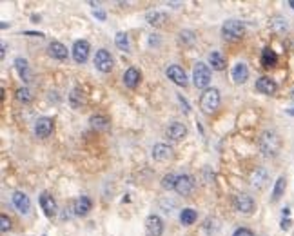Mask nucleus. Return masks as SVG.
Returning <instances> with one entry per match:
<instances>
[{
    "label": "nucleus",
    "mask_w": 294,
    "mask_h": 236,
    "mask_svg": "<svg viewBox=\"0 0 294 236\" xmlns=\"http://www.w3.org/2000/svg\"><path fill=\"white\" fill-rule=\"evenodd\" d=\"M258 147L262 155L267 156V158H273L282 149V138L276 131H264L258 138Z\"/></svg>",
    "instance_id": "nucleus-1"
},
{
    "label": "nucleus",
    "mask_w": 294,
    "mask_h": 236,
    "mask_svg": "<svg viewBox=\"0 0 294 236\" xmlns=\"http://www.w3.org/2000/svg\"><path fill=\"white\" fill-rule=\"evenodd\" d=\"M220 107V91L216 87H209L205 89L200 96V109L204 111L205 115H213Z\"/></svg>",
    "instance_id": "nucleus-2"
},
{
    "label": "nucleus",
    "mask_w": 294,
    "mask_h": 236,
    "mask_svg": "<svg viewBox=\"0 0 294 236\" xmlns=\"http://www.w3.org/2000/svg\"><path fill=\"white\" fill-rule=\"evenodd\" d=\"M245 35V24L240 20H227L224 22V25H222V36H224L225 40H240L242 36Z\"/></svg>",
    "instance_id": "nucleus-3"
},
{
    "label": "nucleus",
    "mask_w": 294,
    "mask_h": 236,
    "mask_svg": "<svg viewBox=\"0 0 294 236\" xmlns=\"http://www.w3.org/2000/svg\"><path fill=\"white\" fill-rule=\"evenodd\" d=\"M193 82L198 89H209L211 84V65L204 64V62H198L195 64V69H193Z\"/></svg>",
    "instance_id": "nucleus-4"
},
{
    "label": "nucleus",
    "mask_w": 294,
    "mask_h": 236,
    "mask_svg": "<svg viewBox=\"0 0 294 236\" xmlns=\"http://www.w3.org/2000/svg\"><path fill=\"white\" fill-rule=\"evenodd\" d=\"M113 65H115V60H113V56L107 49H98L95 55V67L100 71V73H111L113 69Z\"/></svg>",
    "instance_id": "nucleus-5"
},
{
    "label": "nucleus",
    "mask_w": 294,
    "mask_h": 236,
    "mask_svg": "<svg viewBox=\"0 0 294 236\" xmlns=\"http://www.w3.org/2000/svg\"><path fill=\"white\" fill-rule=\"evenodd\" d=\"M195 187H196V182L191 175H180L178 178H176L175 191L178 193L180 196H189L191 193L195 191Z\"/></svg>",
    "instance_id": "nucleus-6"
},
{
    "label": "nucleus",
    "mask_w": 294,
    "mask_h": 236,
    "mask_svg": "<svg viewBox=\"0 0 294 236\" xmlns=\"http://www.w3.org/2000/svg\"><path fill=\"white\" fill-rule=\"evenodd\" d=\"M89 51H91L89 42L87 40H76L75 44H73L71 53H73V58H75L76 64H85L87 58H89Z\"/></svg>",
    "instance_id": "nucleus-7"
},
{
    "label": "nucleus",
    "mask_w": 294,
    "mask_h": 236,
    "mask_svg": "<svg viewBox=\"0 0 294 236\" xmlns=\"http://www.w3.org/2000/svg\"><path fill=\"white\" fill-rule=\"evenodd\" d=\"M145 233H147V236L164 235V222L158 215H149L145 218Z\"/></svg>",
    "instance_id": "nucleus-8"
},
{
    "label": "nucleus",
    "mask_w": 294,
    "mask_h": 236,
    "mask_svg": "<svg viewBox=\"0 0 294 236\" xmlns=\"http://www.w3.org/2000/svg\"><path fill=\"white\" fill-rule=\"evenodd\" d=\"M165 75H167V78H169L171 82H175L176 86L187 87V75H185V71L182 69L180 65H176V64L169 65V67L165 69Z\"/></svg>",
    "instance_id": "nucleus-9"
},
{
    "label": "nucleus",
    "mask_w": 294,
    "mask_h": 236,
    "mask_svg": "<svg viewBox=\"0 0 294 236\" xmlns=\"http://www.w3.org/2000/svg\"><path fill=\"white\" fill-rule=\"evenodd\" d=\"M53 129H55V122L49 116H42L35 122V135L38 138H47L53 133Z\"/></svg>",
    "instance_id": "nucleus-10"
},
{
    "label": "nucleus",
    "mask_w": 294,
    "mask_h": 236,
    "mask_svg": "<svg viewBox=\"0 0 294 236\" xmlns=\"http://www.w3.org/2000/svg\"><path fill=\"white\" fill-rule=\"evenodd\" d=\"M255 200H253V196L249 195H238L235 196V209L238 213H244V215H251V213L255 211Z\"/></svg>",
    "instance_id": "nucleus-11"
},
{
    "label": "nucleus",
    "mask_w": 294,
    "mask_h": 236,
    "mask_svg": "<svg viewBox=\"0 0 294 236\" xmlns=\"http://www.w3.org/2000/svg\"><path fill=\"white\" fill-rule=\"evenodd\" d=\"M13 206H15V209L20 213V215H27V213L31 211V200L29 196L25 195V193L22 191H15L13 193Z\"/></svg>",
    "instance_id": "nucleus-12"
},
{
    "label": "nucleus",
    "mask_w": 294,
    "mask_h": 236,
    "mask_svg": "<svg viewBox=\"0 0 294 236\" xmlns=\"http://www.w3.org/2000/svg\"><path fill=\"white\" fill-rule=\"evenodd\" d=\"M256 91H260L262 95H276V91H278V84H276L273 78H269V76H262V78H258L256 80Z\"/></svg>",
    "instance_id": "nucleus-13"
},
{
    "label": "nucleus",
    "mask_w": 294,
    "mask_h": 236,
    "mask_svg": "<svg viewBox=\"0 0 294 236\" xmlns=\"http://www.w3.org/2000/svg\"><path fill=\"white\" fill-rule=\"evenodd\" d=\"M165 135H167V138H171V140L180 142L187 136V127H185V124H182V122H173V124H169V127L165 129Z\"/></svg>",
    "instance_id": "nucleus-14"
},
{
    "label": "nucleus",
    "mask_w": 294,
    "mask_h": 236,
    "mask_svg": "<svg viewBox=\"0 0 294 236\" xmlns=\"http://www.w3.org/2000/svg\"><path fill=\"white\" fill-rule=\"evenodd\" d=\"M267 182H269V173L265 171L264 167H256L251 175V186L255 189H264L267 186Z\"/></svg>",
    "instance_id": "nucleus-15"
},
{
    "label": "nucleus",
    "mask_w": 294,
    "mask_h": 236,
    "mask_svg": "<svg viewBox=\"0 0 294 236\" xmlns=\"http://www.w3.org/2000/svg\"><path fill=\"white\" fill-rule=\"evenodd\" d=\"M40 207H42V211L45 213V216H55L56 215V209H58V207H56V202H55V198H53V196L49 195V193H42V195H40Z\"/></svg>",
    "instance_id": "nucleus-16"
},
{
    "label": "nucleus",
    "mask_w": 294,
    "mask_h": 236,
    "mask_svg": "<svg viewBox=\"0 0 294 236\" xmlns=\"http://www.w3.org/2000/svg\"><path fill=\"white\" fill-rule=\"evenodd\" d=\"M47 53H49L51 58H55V60H60L64 62L65 58H67V47H65L62 42H51L49 45H47Z\"/></svg>",
    "instance_id": "nucleus-17"
},
{
    "label": "nucleus",
    "mask_w": 294,
    "mask_h": 236,
    "mask_svg": "<svg viewBox=\"0 0 294 236\" xmlns=\"http://www.w3.org/2000/svg\"><path fill=\"white\" fill-rule=\"evenodd\" d=\"M91 207H93V202H91L89 196H78L73 204V211L76 216H85L91 211Z\"/></svg>",
    "instance_id": "nucleus-18"
},
{
    "label": "nucleus",
    "mask_w": 294,
    "mask_h": 236,
    "mask_svg": "<svg viewBox=\"0 0 294 236\" xmlns=\"http://www.w3.org/2000/svg\"><path fill=\"white\" fill-rule=\"evenodd\" d=\"M153 158L156 162H167L173 158V149L167 144H155L153 147Z\"/></svg>",
    "instance_id": "nucleus-19"
},
{
    "label": "nucleus",
    "mask_w": 294,
    "mask_h": 236,
    "mask_svg": "<svg viewBox=\"0 0 294 236\" xmlns=\"http://www.w3.org/2000/svg\"><path fill=\"white\" fill-rule=\"evenodd\" d=\"M231 75H233V80H235L236 84H245V82L249 80V67H247L244 62H238V64L233 67Z\"/></svg>",
    "instance_id": "nucleus-20"
},
{
    "label": "nucleus",
    "mask_w": 294,
    "mask_h": 236,
    "mask_svg": "<svg viewBox=\"0 0 294 236\" xmlns=\"http://www.w3.org/2000/svg\"><path fill=\"white\" fill-rule=\"evenodd\" d=\"M140 80H142V73H140L136 67H129V69L124 73V84H125V87H129V89H135L140 84Z\"/></svg>",
    "instance_id": "nucleus-21"
},
{
    "label": "nucleus",
    "mask_w": 294,
    "mask_h": 236,
    "mask_svg": "<svg viewBox=\"0 0 294 236\" xmlns=\"http://www.w3.org/2000/svg\"><path fill=\"white\" fill-rule=\"evenodd\" d=\"M13 65H15L16 73H18V76L22 78L24 82H29L31 80V71H29V64H27V60L25 58H22V56H18V58H15V62H13Z\"/></svg>",
    "instance_id": "nucleus-22"
},
{
    "label": "nucleus",
    "mask_w": 294,
    "mask_h": 236,
    "mask_svg": "<svg viewBox=\"0 0 294 236\" xmlns=\"http://www.w3.org/2000/svg\"><path fill=\"white\" fill-rule=\"evenodd\" d=\"M209 64L215 71H224L225 65H227V60H225V56H224L222 51H211L209 53Z\"/></svg>",
    "instance_id": "nucleus-23"
},
{
    "label": "nucleus",
    "mask_w": 294,
    "mask_h": 236,
    "mask_svg": "<svg viewBox=\"0 0 294 236\" xmlns=\"http://www.w3.org/2000/svg\"><path fill=\"white\" fill-rule=\"evenodd\" d=\"M260 60H262V65H264L265 69H271V67H275V65L278 64V55H276L271 47H265V49L262 51Z\"/></svg>",
    "instance_id": "nucleus-24"
},
{
    "label": "nucleus",
    "mask_w": 294,
    "mask_h": 236,
    "mask_svg": "<svg viewBox=\"0 0 294 236\" xmlns=\"http://www.w3.org/2000/svg\"><path fill=\"white\" fill-rule=\"evenodd\" d=\"M167 13H164V11H158V9H155V11H149L147 15H145V20L149 22L151 25H155V27H160V25H164L165 22H167Z\"/></svg>",
    "instance_id": "nucleus-25"
},
{
    "label": "nucleus",
    "mask_w": 294,
    "mask_h": 236,
    "mask_svg": "<svg viewBox=\"0 0 294 236\" xmlns=\"http://www.w3.org/2000/svg\"><path fill=\"white\" fill-rule=\"evenodd\" d=\"M271 29L275 31V33H287V29H289V22H287V18H284L282 15H276L271 18Z\"/></svg>",
    "instance_id": "nucleus-26"
},
{
    "label": "nucleus",
    "mask_w": 294,
    "mask_h": 236,
    "mask_svg": "<svg viewBox=\"0 0 294 236\" xmlns=\"http://www.w3.org/2000/svg\"><path fill=\"white\" fill-rule=\"evenodd\" d=\"M196 220H198V213H196L195 209H191V207L182 209V213H180V222H182V226H193Z\"/></svg>",
    "instance_id": "nucleus-27"
},
{
    "label": "nucleus",
    "mask_w": 294,
    "mask_h": 236,
    "mask_svg": "<svg viewBox=\"0 0 294 236\" xmlns=\"http://www.w3.org/2000/svg\"><path fill=\"white\" fill-rule=\"evenodd\" d=\"M69 104H71V107L73 109H78V107H82L85 104V96H84V93L76 87V89H73L71 91V95H69Z\"/></svg>",
    "instance_id": "nucleus-28"
},
{
    "label": "nucleus",
    "mask_w": 294,
    "mask_h": 236,
    "mask_svg": "<svg viewBox=\"0 0 294 236\" xmlns=\"http://www.w3.org/2000/svg\"><path fill=\"white\" fill-rule=\"evenodd\" d=\"M89 124L93 127H95V129H100V131H104V129H107V127H109V118H107V116H104V115H93L89 118Z\"/></svg>",
    "instance_id": "nucleus-29"
},
{
    "label": "nucleus",
    "mask_w": 294,
    "mask_h": 236,
    "mask_svg": "<svg viewBox=\"0 0 294 236\" xmlns=\"http://www.w3.org/2000/svg\"><path fill=\"white\" fill-rule=\"evenodd\" d=\"M285 187H287V180L285 176H280L278 180L275 182V189H273V202H278L285 193Z\"/></svg>",
    "instance_id": "nucleus-30"
},
{
    "label": "nucleus",
    "mask_w": 294,
    "mask_h": 236,
    "mask_svg": "<svg viewBox=\"0 0 294 236\" xmlns=\"http://www.w3.org/2000/svg\"><path fill=\"white\" fill-rule=\"evenodd\" d=\"M115 44L118 49L122 51H129L131 44H129V36H127V33H124V31H120V33H116L115 36Z\"/></svg>",
    "instance_id": "nucleus-31"
},
{
    "label": "nucleus",
    "mask_w": 294,
    "mask_h": 236,
    "mask_svg": "<svg viewBox=\"0 0 294 236\" xmlns=\"http://www.w3.org/2000/svg\"><path fill=\"white\" fill-rule=\"evenodd\" d=\"M218 229H220V222L216 218H207L204 222V233L207 236H213L215 233H218Z\"/></svg>",
    "instance_id": "nucleus-32"
},
{
    "label": "nucleus",
    "mask_w": 294,
    "mask_h": 236,
    "mask_svg": "<svg viewBox=\"0 0 294 236\" xmlns=\"http://www.w3.org/2000/svg\"><path fill=\"white\" fill-rule=\"evenodd\" d=\"M15 96H16V100H20L22 104H29V102L33 100V95H31V91L27 89V87H18Z\"/></svg>",
    "instance_id": "nucleus-33"
},
{
    "label": "nucleus",
    "mask_w": 294,
    "mask_h": 236,
    "mask_svg": "<svg viewBox=\"0 0 294 236\" xmlns=\"http://www.w3.org/2000/svg\"><path fill=\"white\" fill-rule=\"evenodd\" d=\"M176 178H178V176H175L173 173H169V175H165L164 178H162V187H164V189H167V191H171V189H175V186H176Z\"/></svg>",
    "instance_id": "nucleus-34"
},
{
    "label": "nucleus",
    "mask_w": 294,
    "mask_h": 236,
    "mask_svg": "<svg viewBox=\"0 0 294 236\" xmlns=\"http://www.w3.org/2000/svg\"><path fill=\"white\" fill-rule=\"evenodd\" d=\"M196 40V36L193 31H180V42L184 45H193Z\"/></svg>",
    "instance_id": "nucleus-35"
},
{
    "label": "nucleus",
    "mask_w": 294,
    "mask_h": 236,
    "mask_svg": "<svg viewBox=\"0 0 294 236\" xmlns=\"http://www.w3.org/2000/svg\"><path fill=\"white\" fill-rule=\"evenodd\" d=\"M0 231H2V233L11 231V220L5 215L0 216Z\"/></svg>",
    "instance_id": "nucleus-36"
},
{
    "label": "nucleus",
    "mask_w": 294,
    "mask_h": 236,
    "mask_svg": "<svg viewBox=\"0 0 294 236\" xmlns=\"http://www.w3.org/2000/svg\"><path fill=\"white\" fill-rule=\"evenodd\" d=\"M233 236H255V233L251 231V229H247V227H240V229H236Z\"/></svg>",
    "instance_id": "nucleus-37"
},
{
    "label": "nucleus",
    "mask_w": 294,
    "mask_h": 236,
    "mask_svg": "<svg viewBox=\"0 0 294 236\" xmlns=\"http://www.w3.org/2000/svg\"><path fill=\"white\" fill-rule=\"evenodd\" d=\"M93 15H95L98 20H105V13L102 9H95V11H93Z\"/></svg>",
    "instance_id": "nucleus-38"
},
{
    "label": "nucleus",
    "mask_w": 294,
    "mask_h": 236,
    "mask_svg": "<svg viewBox=\"0 0 294 236\" xmlns=\"http://www.w3.org/2000/svg\"><path fill=\"white\" fill-rule=\"evenodd\" d=\"M291 227V220H282V229H289Z\"/></svg>",
    "instance_id": "nucleus-39"
},
{
    "label": "nucleus",
    "mask_w": 294,
    "mask_h": 236,
    "mask_svg": "<svg viewBox=\"0 0 294 236\" xmlns=\"http://www.w3.org/2000/svg\"><path fill=\"white\" fill-rule=\"evenodd\" d=\"M5 49H7V45L2 44V58H4V56H5Z\"/></svg>",
    "instance_id": "nucleus-40"
},
{
    "label": "nucleus",
    "mask_w": 294,
    "mask_h": 236,
    "mask_svg": "<svg viewBox=\"0 0 294 236\" xmlns=\"http://www.w3.org/2000/svg\"><path fill=\"white\" fill-rule=\"evenodd\" d=\"M287 115L294 116V107H289V109H287Z\"/></svg>",
    "instance_id": "nucleus-41"
},
{
    "label": "nucleus",
    "mask_w": 294,
    "mask_h": 236,
    "mask_svg": "<svg viewBox=\"0 0 294 236\" xmlns=\"http://www.w3.org/2000/svg\"><path fill=\"white\" fill-rule=\"evenodd\" d=\"M289 5H291V7H293V9H294V0H289Z\"/></svg>",
    "instance_id": "nucleus-42"
},
{
    "label": "nucleus",
    "mask_w": 294,
    "mask_h": 236,
    "mask_svg": "<svg viewBox=\"0 0 294 236\" xmlns=\"http://www.w3.org/2000/svg\"><path fill=\"white\" fill-rule=\"evenodd\" d=\"M291 98H294V91H293V93H291Z\"/></svg>",
    "instance_id": "nucleus-43"
}]
</instances>
